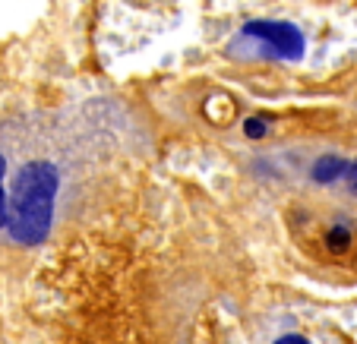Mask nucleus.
Returning <instances> with one entry per match:
<instances>
[{
    "instance_id": "nucleus-8",
    "label": "nucleus",
    "mask_w": 357,
    "mask_h": 344,
    "mask_svg": "<svg viewBox=\"0 0 357 344\" xmlns=\"http://www.w3.org/2000/svg\"><path fill=\"white\" fill-rule=\"evenodd\" d=\"M275 344H310L307 338H301V335H284V338H278Z\"/></svg>"
},
{
    "instance_id": "nucleus-1",
    "label": "nucleus",
    "mask_w": 357,
    "mask_h": 344,
    "mask_svg": "<svg viewBox=\"0 0 357 344\" xmlns=\"http://www.w3.org/2000/svg\"><path fill=\"white\" fill-rule=\"evenodd\" d=\"M57 189H61V171L47 158H32L22 168H16L7 193L10 240L20 243V247L45 243V237L51 234V224H54Z\"/></svg>"
},
{
    "instance_id": "nucleus-7",
    "label": "nucleus",
    "mask_w": 357,
    "mask_h": 344,
    "mask_svg": "<svg viewBox=\"0 0 357 344\" xmlns=\"http://www.w3.org/2000/svg\"><path fill=\"white\" fill-rule=\"evenodd\" d=\"M348 189L357 196V162H351V171H348Z\"/></svg>"
},
{
    "instance_id": "nucleus-2",
    "label": "nucleus",
    "mask_w": 357,
    "mask_h": 344,
    "mask_svg": "<svg viewBox=\"0 0 357 344\" xmlns=\"http://www.w3.org/2000/svg\"><path fill=\"white\" fill-rule=\"evenodd\" d=\"M241 41H259L253 57L272 61H301L307 54V38L294 22L284 19H253L241 29Z\"/></svg>"
},
{
    "instance_id": "nucleus-4",
    "label": "nucleus",
    "mask_w": 357,
    "mask_h": 344,
    "mask_svg": "<svg viewBox=\"0 0 357 344\" xmlns=\"http://www.w3.org/2000/svg\"><path fill=\"white\" fill-rule=\"evenodd\" d=\"M7 171H10V162H7V155L0 152V230H7V221H10V205H7L10 180H7Z\"/></svg>"
},
{
    "instance_id": "nucleus-5",
    "label": "nucleus",
    "mask_w": 357,
    "mask_h": 344,
    "mask_svg": "<svg viewBox=\"0 0 357 344\" xmlns=\"http://www.w3.org/2000/svg\"><path fill=\"white\" fill-rule=\"evenodd\" d=\"M326 243H329V250L344 253L351 247V230L348 228H332L329 234H326Z\"/></svg>"
},
{
    "instance_id": "nucleus-6",
    "label": "nucleus",
    "mask_w": 357,
    "mask_h": 344,
    "mask_svg": "<svg viewBox=\"0 0 357 344\" xmlns=\"http://www.w3.org/2000/svg\"><path fill=\"white\" fill-rule=\"evenodd\" d=\"M243 133H247L250 139H263V136L269 133V123L259 120V117H247V120H243Z\"/></svg>"
},
{
    "instance_id": "nucleus-3",
    "label": "nucleus",
    "mask_w": 357,
    "mask_h": 344,
    "mask_svg": "<svg viewBox=\"0 0 357 344\" xmlns=\"http://www.w3.org/2000/svg\"><path fill=\"white\" fill-rule=\"evenodd\" d=\"M348 171H351V162L344 155H319L317 164H313V171H310V177H313V183L326 187V183L342 180Z\"/></svg>"
}]
</instances>
